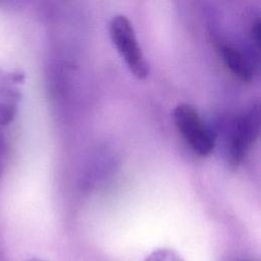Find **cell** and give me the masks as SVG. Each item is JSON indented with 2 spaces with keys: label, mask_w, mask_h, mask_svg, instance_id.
Wrapping results in <instances>:
<instances>
[{
  "label": "cell",
  "mask_w": 261,
  "mask_h": 261,
  "mask_svg": "<svg viewBox=\"0 0 261 261\" xmlns=\"http://www.w3.org/2000/svg\"><path fill=\"white\" fill-rule=\"evenodd\" d=\"M144 261H185V259L174 250L161 248L151 252Z\"/></svg>",
  "instance_id": "obj_6"
},
{
  "label": "cell",
  "mask_w": 261,
  "mask_h": 261,
  "mask_svg": "<svg viewBox=\"0 0 261 261\" xmlns=\"http://www.w3.org/2000/svg\"><path fill=\"white\" fill-rule=\"evenodd\" d=\"M174 123L190 146L201 156H207L213 150V139L202 121L197 110L189 104H178L173 110Z\"/></svg>",
  "instance_id": "obj_2"
},
{
  "label": "cell",
  "mask_w": 261,
  "mask_h": 261,
  "mask_svg": "<svg viewBox=\"0 0 261 261\" xmlns=\"http://www.w3.org/2000/svg\"><path fill=\"white\" fill-rule=\"evenodd\" d=\"M28 261H45V260H41V259H37V258H33V259H30Z\"/></svg>",
  "instance_id": "obj_8"
},
{
  "label": "cell",
  "mask_w": 261,
  "mask_h": 261,
  "mask_svg": "<svg viewBox=\"0 0 261 261\" xmlns=\"http://www.w3.org/2000/svg\"><path fill=\"white\" fill-rule=\"evenodd\" d=\"M109 35L129 71L139 80L146 79L149 73L148 64L130 20L122 14L113 16L109 22Z\"/></svg>",
  "instance_id": "obj_1"
},
{
  "label": "cell",
  "mask_w": 261,
  "mask_h": 261,
  "mask_svg": "<svg viewBox=\"0 0 261 261\" xmlns=\"http://www.w3.org/2000/svg\"><path fill=\"white\" fill-rule=\"evenodd\" d=\"M260 129L259 104L252 105L242 113L234 122L230 144L229 160L231 164H240L257 140Z\"/></svg>",
  "instance_id": "obj_3"
},
{
  "label": "cell",
  "mask_w": 261,
  "mask_h": 261,
  "mask_svg": "<svg viewBox=\"0 0 261 261\" xmlns=\"http://www.w3.org/2000/svg\"><path fill=\"white\" fill-rule=\"evenodd\" d=\"M23 81L21 73L8 72L0 68V124L11 122L17 112L20 92L17 85Z\"/></svg>",
  "instance_id": "obj_4"
},
{
  "label": "cell",
  "mask_w": 261,
  "mask_h": 261,
  "mask_svg": "<svg viewBox=\"0 0 261 261\" xmlns=\"http://www.w3.org/2000/svg\"><path fill=\"white\" fill-rule=\"evenodd\" d=\"M221 56L226 67L240 80L250 81L253 75V68L247 58L236 48L221 46Z\"/></svg>",
  "instance_id": "obj_5"
},
{
  "label": "cell",
  "mask_w": 261,
  "mask_h": 261,
  "mask_svg": "<svg viewBox=\"0 0 261 261\" xmlns=\"http://www.w3.org/2000/svg\"><path fill=\"white\" fill-rule=\"evenodd\" d=\"M252 39L254 41V43L256 44V47H259V43H260V19L259 17L256 18V20L254 21L253 25H252Z\"/></svg>",
  "instance_id": "obj_7"
}]
</instances>
